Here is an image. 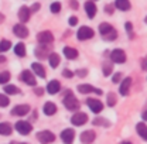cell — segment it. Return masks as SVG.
<instances>
[{"instance_id":"cell-16","label":"cell","mask_w":147,"mask_h":144,"mask_svg":"<svg viewBox=\"0 0 147 144\" xmlns=\"http://www.w3.org/2000/svg\"><path fill=\"white\" fill-rule=\"evenodd\" d=\"M130 86H131V78H126V79H123V81H122V83H120V88H119L120 95H122V96H126V95L129 93Z\"/></svg>"},{"instance_id":"cell-45","label":"cell","mask_w":147,"mask_h":144,"mask_svg":"<svg viewBox=\"0 0 147 144\" xmlns=\"http://www.w3.org/2000/svg\"><path fill=\"white\" fill-rule=\"evenodd\" d=\"M36 93L38 95V96H40V95H42V93H44V90L40 89V88H37V89H36Z\"/></svg>"},{"instance_id":"cell-11","label":"cell","mask_w":147,"mask_h":144,"mask_svg":"<svg viewBox=\"0 0 147 144\" xmlns=\"http://www.w3.org/2000/svg\"><path fill=\"white\" fill-rule=\"evenodd\" d=\"M78 92L86 95V93H98V95H102V90L98 89V88H93L92 85H79L78 86Z\"/></svg>"},{"instance_id":"cell-12","label":"cell","mask_w":147,"mask_h":144,"mask_svg":"<svg viewBox=\"0 0 147 144\" xmlns=\"http://www.w3.org/2000/svg\"><path fill=\"white\" fill-rule=\"evenodd\" d=\"M30 112V106L28 105H18L11 110V114L13 116H26L27 113Z\"/></svg>"},{"instance_id":"cell-22","label":"cell","mask_w":147,"mask_h":144,"mask_svg":"<svg viewBox=\"0 0 147 144\" xmlns=\"http://www.w3.org/2000/svg\"><path fill=\"white\" fill-rule=\"evenodd\" d=\"M64 55L68 59H75V58H78V51L75 48H71V47H65L64 48Z\"/></svg>"},{"instance_id":"cell-6","label":"cell","mask_w":147,"mask_h":144,"mask_svg":"<svg viewBox=\"0 0 147 144\" xmlns=\"http://www.w3.org/2000/svg\"><path fill=\"white\" fill-rule=\"evenodd\" d=\"M37 40H38L40 44L45 45V44H51V42L54 41V36H53V33H50V31H41V33H38Z\"/></svg>"},{"instance_id":"cell-30","label":"cell","mask_w":147,"mask_h":144,"mask_svg":"<svg viewBox=\"0 0 147 144\" xmlns=\"http://www.w3.org/2000/svg\"><path fill=\"white\" fill-rule=\"evenodd\" d=\"M10 47H11V42H10L9 40H1V41H0V52L9 51Z\"/></svg>"},{"instance_id":"cell-5","label":"cell","mask_w":147,"mask_h":144,"mask_svg":"<svg viewBox=\"0 0 147 144\" xmlns=\"http://www.w3.org/2000/svg\"><path fill=\"white\" fill-rule=\"evenodd\" d=\"M110 59L116 64H123L126 62V54L123 50H113L110 52Z\"/></svg>"},{"instance_id":"cell-41","label":"cell","mask_w":147,"mask_h":144,"mask_svg":"<svg viewBox=\"0 0 147 144\" xmlns=\"http://www.w3.org/2000/svg\"><path fill=\"white\" fill-rule=\"evenodd\" d=\"M62 75H64V76H67V78H71V76H72L74 73L71 71H68V69H65V71L62 72Z\"/></svg>"},{"instance_id":"cell-46","label":"cell","mask_w":147,"mask_h":144,"mask_svg":"<svg viewBox=\"0 0 147 144\" xmlns=\"http://www.w3.org/2000/svg\"><path fill=\"white\" fill-rule=\"evenodd\" d=\"M126 30H127V31L131 30V23H126Z\"/></svg>"},{"instance_id":"cell-29","label":"cell","mask_w":147,"mask_h":144,"mask_svg":"<svg viewBox=\"0 0 147 144\" xmlns=\"http://www.w3.org/2000/svg\"><path fill=\"white\" fill-rule=\"evenodd\" d=\"M4 92L7 93V95H17L20 89H18L17 86H14V85H6L4 86Z\"/></svg>"},{"instance_id":"cell-50","label":"cell","mask_w":147,"mask_h":144,"mask_svg":"<svg viewBox=\"0 0 147 144\" xmlns=\"http://www.w3.org/2000/svg\"><path fill=\"white\" fill-rule=\"evenodd\" d=\"M144 21H146V24H147V17H146V20H144Z\"/></svg>"},{"instance_id":"cell-2","label":"cell","mask_w":147,"mask_h":144,"mask_svg":"<svg viewBox=\"0 0 147 144\" xmlns=\"http://www.w3.org/2000/svg\"><path fill=\"white\" fill-rule=\"evenodd\" d=\"M37 139H38V141L41 144H50L55 140V136L54 133H51L48 130H42V131L37 133Z\"/></svg>"},{"instance_id":"cell-24","label":"cell","mask_w":147,"mask_h":144,"mask_svg":"<svg viewBox=\"0 0 147 144\" xmlns=\"http://www.w3.org/2000/svg\"><path fill=\"white\" fill-rule=\"evenodd\" d=\"M11 126L9 123H0V134L1 136H10L11 134Z\"/></svg>"},{"instance_id":"cell-1","label":"cell","mask_w":147,"mask_h":144,"mask_svg":"<svg viewBox=\"0 0 147 144\" xmlns=\"http://www.w3.org/2000/svg\"><path fill=\"white\" fill-rule=\"evenodd\" d=\"M64 105L68 110H78L79 109V102L75 98V95H72V92H67V96L64 98Z\"/></svg>"},{"instance_id":"cell-44","label":"cell","mask_w":147,"mask_h":144,"mask_svg":"<svg viewBox=\"0 0 147 144\" xmlns=\"http://www.w3.org/2000/svg\"><path fill=\"white\" fill-rule=\"evenodd\" d=\"M71 7H72V9H78V3H76V1H71Z\"/></svg>"},{"instance_id":"cell-3","label":"cell","mask_w":147,"mask_h":144,"mask_svg":"<svg viewBox=\"0 0 147 144\" xmlns=\"http://www.w3.org/2000/svg\"><path fill=\"white\" fill-rule=\"evenodd\" d=\"M20 79L24 82V83H27V85H30V86H34L36 85V76H34V73L31 71H28V69H26V71L21 72V75H20Z\"/></svg>"},{"instance_id":"cell-38","label":"cell","mask_w":147,"mask_h":144,"mask_svg":"<svg viewBox=\"0 0 147 144\" xmlns=\"http://www.w3.org/2000/svg\"><path fill=\"white\" fill-rule=\"evenodd\" d=\"M142 69H143V71H147V57L143 58V61H142Z\"/></svg>"},{"instance_id":"cell-15","label":"cell","mask_w":147,"mask_h":144,"mask_svg":"<svg viewBox=\"0 0 147 144\" xmlns=\"http://www.w3.org/2000/svg\"><path fill=\"white\" fill-rule=\"evenodd\" d=\"M30 14H31V11H30V9L27 6H23L18 10V18H20L21 23H27L30 20Z\"/></svg>"},{"instance_id":"cell-21","label":"cell","mask_w":147,"mask_h":144,"mask_svg":"<svg viewBox=\"0 0 147 144\" xmlns=\"http://www.w3.org/2000/svg\"><path fill=\"white\" fill-rule=\"evenodd\" d=\"M42 110H44V113H45L47 116H53V114H55V112H57V106H55L53 102H47V103L44 105Z\"/></svg>"},{"instance_id":"cell-42","label":"cell","mask_w":147,"mask_h":144,"mask_svg":"<svg viewBox=\"0 0 147 144\" xmlns=\"http://www.w3.org/2000/svg\"><path fill=\"white\" fill-rule=\"evenodd\" d=\"M88 72H86V69H79V71H76V75H79V76H85Z\"/></svg>"},{"instance_id":"cell-26","label":"cell","mask_w":147,"mask_h":144,"mask_svg":"<svg viewBox=\"0 0 147 144\" xmlns=\"http://www.w3.org/2000/svg\"><path fill=\"white\" fill-rule=\"evenodd\" d=\"M112 30H113V27H112L110 24H108V23H102V24L99 26V33H100L103 37L106 36L108 33H110Z\"/></svg>"},{"instance_id":"cell-14","label":"cell","mask_w":147,"mask_h":144,"mask_svg":"<svg viewBox=\"0 0 147 144\" xmlns=\"http://www.w3.org/2000/svg\"><path fill=\"white\" fill-rule=\"evenodd\" d=\"M13 33L17 37H20V38H26V37L28 36V30H27V27L23 26V24H16L14 28H13Z\"/></svg>"},{"instance_id":"cell-17","label":"cell","mask_w":147,"mask_h":144,"mask_svg":"<svg viewBox=\"0 0 147 144\" xmlns=\"http://www.w3.org/2000/svg\"><path fill=\"white\" fill-rule=\"evenodd\" d=\"M61 89V85H59V82L58 81H51L48 85H47V92L50 93V95H55V93H58Z\"/></svg>"},{"instance_id":"cell-23","label":"cell","mask_w":147,"mask_h":144,"mask_svg":"<svg viewBox=\"0 0 147 144\" xmlns=\"http://www.w3.org/2000/svg\"><path fill=\"white\" fill-rule=\"evenodd\" d=\"M136 130H137L139 136H140L143 140L147 141V126L146 124H144V123H139V124L136 126Z\"/></svg>"},{"instance_id":"cell-43","label":"cell","mask_w":147,"mask_h":144,"mask_svg":"<svg viewBox=\"0 0 147 144\" xmlns=\"http://www.w3.org/2000/svg\"><path fill=\"white\" fill-rule=\"evenodd\" d=\"M38 9H40V4H34V6L30 9V11H37Z\"/></svg>"},{"instance_id":"cell-37","label":"cell","mask_w":147,"mask_h":144,"mask_svg":"<svg viewBox=\"0 0 147 144\" xmlns=\"http://www.w3.org/2000/svg\"><path fill=\"white\" fill-rule=\"evenodd\" d=\"M120 79H122V73L119 72V73H115L113 75V78H112V81L115 82V83H119L120 82Z\"/></svg>"},{"instance_id":"cell-7","label":"cell","mask_w":147,"mask_h":144,"mask_svg":"<svg viewBox=\"0 0 147 144\" xmlns=\"http://www.w3.org/2000/svg\"><path fill=\"white\" fill-rule=\"evenodd\" d=\"M16 130H17L20 134H23V136H26V134H28L31 130H33V126L28 123V122H24V120H20L16 123Z\"/></svg>"},{"instance_id":"cell-51","label":"cell","mask_w":147,"mask_h":144,"mask_svg":"<svg viewBox=\"0 0 147 144\" xmlns=\"http://www.w3.org/2000/svg\"><path fill=\"white\" fill-rule=\"evenodd\" d=\"M20 144H26V143H20Z\"/></svg>"},{"instance_id":"cell-32","label":"cell","mask_w":147,"mask_h":144,"mask_svg":"<svg viewBox=\"0 0 147 144\" xmlns=\"http://www.w3.org/2000/svg\"><path fill=\"white\" fill-rule=\"evenodd\" d=\"M10 103V100H9V98L6 96V95H3V93H0V108H6L7 105Z\"/></svg>"},{"instance_id":"cell-34","label":"cell","mask_w":147,"mask_h":144,"mask_svg":"<svg viewBox=\"0 0 147 144\" xmlns=\"http://www.w3.org/2000/svg\"><path fill=\"white\" fill-rule=\"evenodd\" d=\"M112 69H113V67L106 62V64L103 65V75H105V76H109L110 73H112Z\"/></svg>"},{"instance_id":"cell-4","label":"cell","mask_w":147,"mask_h":144,"mask_svg":"<svg viewBox=\"0 0 147 144\" xmlns=\"http://www.w3.org/2000/svg\"><path fill=\"white\" fill-rule=\"evenodd\" d=\"M93 30L89 28V27H81L79 30H78V33H76V37H78V40H81V41H85V40H91L92 37H93Z\"/></svg>"},{"instance_id":"cell-48","label":"cell","mask_w":147,"mask_h":144,"mask_svg":"<svg viewBox=\"0 0 147 144\" xmlns=\"http://www.w3.org/2000/svg\"><path fill=\"white\" fill-rule=\"evenodd\" d=\"M4 61H6V58L3 55H0V62H4Z\"/></svg>"},{"instance_id":"cell-39","label":"cell","mask_w":147,"mask_h":144,"mask_svg":"<svg viewBox=\"0 0 147 144\" xmlns=\"http://www.w3.org/2000/svg\"><path fill=\"white\" fill-rule=\"evenodd\" d=\"M76 24H78V18L76 17H71L69 18V26H76Z\"/></svg>"},{"instance_id":"cell-25","label":"cell","mask_w":147,"mask_h":144,"mask_svg":"<svg viewBox=\"0 0 147 144\" xmlns=\"http://www.w3.org/2000/svg\"><path fill=\"white\" fill-rule=\"evenodd\" d=\"M48 61H50V65L53 67V68H57L58 65H59V55L53 52V54L48 55Z\"/></svg>"},{"instance_id":"cell-9","label":"cell","mask_w":147,"mask_h":144,"mask_svg":"<svg viewBox=\"0 0 147 144\" xmlns=\"http://www.w3.org/2000/svg\"><path fill=\"white\" fill-rule=\"evenodd\" d=\"M88 122V116L85 114V113H75L72 117H71V123H72L74 126H82V124H85Z\"/></svg>"},{"instance_id":"cell-27","label":"cell","mask_w":147,"mask_h":144,"mask_svg":"<svg viewBox=\"0 0 147 144\" xmlns=\"http://www.w3.org/2000/svg\"><path fill=\"white\" fill-rule=\"evenodd\" d=\"M14 52H16V55H18V57H24V55H26V45H24L23 42H18L17 45L14 47Z\"/></svg>"},{"instance_id":"cell-33","label":"cell","mask_w":147,"mask_h":144,"mask_svg":"<svg viewBox=\"0 0 147 144\" xmlns=\"http://www.w3.org/2000/svg\"><path fill=\"white\" fill-rule=\"evenodd\" d=\"M50 10L53 11V13H59V10H61V4L58 3V1H55V3H53L51 6H50Z\"/></svg>"},{"instance_id":"cell-31","label":"cell","mask_w":147,"mask_h":144,"mask_svg":"<svg viewBox=\"0 0 147 144\" xmlns=\"http://www.w3.org/2000/svg\"><path fill=\"white\" fill-rule=\"evenodd\" d=\"M7 81H10V72L4 71L0 73V85H4L7 83Z\"/></svg>"},{"instance_id":"cell-20","label":"cell","mask_w":147,"mask_h":144,"mask_svg":"<svg viewBox=\"0 0 147 144\" xmlns=\"http://www.w3.org/2000/svg\"><path fill=\"white\" fill-rule=\"evenodd\" d=\"M115 7L122 10V11H127L130 9V1L129 0H116L115 1Z\"/></svg>"},{"instance_id":"cell-49","label":"cell","mask_w":147,"mask_h":144,"mask_svg":"<svg viewBox=\"0 0 147 144\" xmlns=\"http://www.w3.org/2000/svg\"><path fill=\"white\" fill-rule=\"evenodd\" d=\"M122 144H131V143H130V141H123Z\"/></svg>"},{"instance_id":"cell-8","label":"cell","mask_w":147,"mask_h":144,"mask_svg":"<svg viewBox=\"0 0 147 144\" xmlns=\"http://www.w3.org/2000/svg\"><path fill=\"white\" fill-rule=\"evenodd\" d=\"M74 139H75V131L72 129H65L61 133V140L64 144H72Z\"/></svg>"},{"instance_id":"cell-28","label":"cell","mask_w":147,"mask_h":144,"mask_svg":"<svg viewBox=\"0 0 147 144\" xmlns=\"http://www.w3.org/2000/svg\"><path fill=\"white\" fill-rule=\"evenodd\" d=\"M36 55L38 57V58H41V59H42V58H45L47 55H50V54H48L47 47H38V48L36 50Z\"/></svg>"},{"instance_id":"cell-35","label":"cell","mask_w":147,"mask_h":144,"mask_svg":"<svg viewBox=\"0 0 147 144\" xmlns=\"http://www.w3.org/2000/svg\"><path fill=\"white\" fill-rule=\"evenodd\" d=\"M115 103H116L115 95H113V93H109V95H108V105H109V106H115Z\"/></svg>"},{"instance_id":"cell-10","label":"cell","mask_w":147,"mask_h":144,"mask_svg":"<svg viewBox=\"0 0 147 144\" xmlns=\"http://www.w3.org/2000/svg\"><path fill=\"white\" fill-rule=\"evenodd\" d=\"M86 105L89 106V109H91L93 113H100L102 109H103V105H102L100 100H98V99H92V98H89V99L86 100Z\"/></svg>"},{"instance_id":"cell-36","label":"cell","mask_w":147,"mask_h":144,"mask_svg":"<svg viewBox=\"0 0 147 144\" xmlns=\"http://www.w3.org/2000/svg\"><path fill=\"white\" fill-rule=\"evenodd\" d=\"M116 36H117V33H116V30L113 28V30H112L110 33H108V34L105 36V38H106V40H110V41H112V40H115V38H116Z\"/></svg>"},{"instance_id":"cell-47","label":"cell","mask_w":147,"mask_h":144,"mask_svg":"<svg viewBox=\"0 0 147 144\" xmlns=\"http://www.w3.org/2000/svg\"><path fill=\"white\" fill-rule=\"evenodd\" d=\"M142 117H143V120H147V110H146V112H143Z\"/></svg>"},{"instance_id":"cell-18","label":"cell","mask_w":147,"mask_h":144,"mask_svg":"<svg viewBox=\"0 0 147 144\" xmlns=\"http://www.w3.org/2000/svg\"><path fill=\"white\" fill-rule=\"evenodd\" d=\"M85 11H86V14H88L89 18L95 17V14H96V6H95L93 1H86L85 3Z\"/></svg>"},{"instance_id":"cell-13","label":"cell","mask_w":147,"mask_h":144,"mask_svg":"<svg viewBox=\"0 0 147 144\" xmlns=\"http://www.w3.org/2000/svg\"><path fill=\"white\" fill-rule=\"evenodd\" d=\"M95 131H92V130H86V131H84L82 134H81V141L84 144H91L93 143V140H95Z\"/></svg>"},{"instance_id":"cell-19","label":"cell","mask_w":147,"mask_h":144,"mask_svg":"<svg viewBox=\"0 0 147 144\" xmlns=\"http://www.w3.org/2000/svg\"><path fill=\"white\" fill-rule=\"evenodd\" d=\"M31 69L33 72L38 75L40 78H45V69H44V67L41 65V64H38V62H34L33 65H31Z\"/></svg>"},{"instance_id":"cell-40","label":"cell","mask_w":147,"mask_h":144,"mask_svg":"<svg viewBox=\"0 0 147 144\" xmlns=\"http://www.w3.org/2000/svg\"><path fill=\"white\" fill-rule=\"evenodd\" d=\"M105 11H106L108 14H112V13H113V6H106V7H105Z\"/></svg>"}]
</instances>
